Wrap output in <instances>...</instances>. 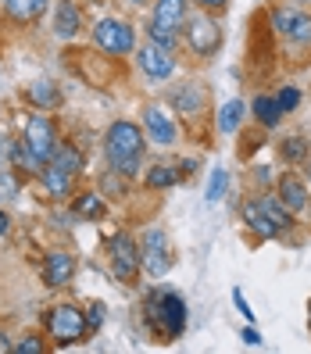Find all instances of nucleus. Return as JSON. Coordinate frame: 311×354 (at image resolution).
<instances>
[{
    "label": "nucleus",
    "instance_id": "f257e3e1",
    "mask_svg": "<svg viewBox=\"0 0 311 354\" xmlns=\"http://www.w3.org/2000/svg\"><path fill=\"white\" fill-rule=\"evenodd\" d=\"M104 154L122 176H136L140 172V154H143V133L133 122H115L104 133Z\"/></svg>",
    "mask_w": 311,
    "mask_h": 354
},
{
    "label": "nucleus",
    "instance_id": "f03ea898",
    "mask_svg": "<svg viewBox=\"0 0 311 354\" xmlns=\"http://www.w3.org/2000/svg\"><path fill=\"white\" fill-rule=\"evenodd\" d=\"M143 311H147V326L158 333L161 340L179 337L182 326H186V304H182L179 294H169V290H154Z\"/></svg>",
    "mask_w": 311,
    "mask_h": 354
},
{
    "label": "nucleus",
    "instance_id": "7ed1b4c3",
    "mask_svg": "<svg viewBox=\"0 0 311 354\" xmlns=\"http://www.w3.org/2000/svg\"><path fill=\"white\" fill-rule=\"evenodd\" d=\"M44 326L47 333L57 340V344H79L82 337H86V315H82L79 308L72 304H57V308H47V315H44Z\"/></svg>",
    "mask_w": 311,
    "mask_h": 354
},
{
    "label": "nucleus",
    "instance_id": "20e7f679",
    "mask_svg": "<svg viewBox=\"0 0 311 354\" xmlns=\"http://www.w3.org/2000/svg\"><path fill=\"white\" fill-rule=\"evenodd\" d=\"M93 44L111 54V57H122V54H133L136 47V32L129 22H122V18H100L93 26Z\"/></svg>",
    "mask_w": 311,
    "mask_h": 354
},
{
    "label": "nucleus",
    "instance_id": "39448f33",
    "mask_svg": "<svg viewBox=\"0 0 311 354\" xmlns=\"http://www.w3.org/2000/svg\"><path fill=\"white\" fill-rule=\"evenodd\" d=\"M22 143H26V151H29L39 165H47V161L54 158V147H57L54 122L44 118V115H32V118L26 122V136H22Z\"/></svg>",
    "mask_w": 311,
    "mask_h": 354
},
{
    "label": "nucleus",
    "instance_id": "423d86ee",
    "mask_svg": "<svg viewBox=\"0 0 311 354\" xmlns=\"http://www.w3.org/2000/svg\"><path fill=\"white\" fill-rule=\"evenodd\" d=\"M182 29H186V44L194 47V54H200V57L218 54V47H222V29H218L215 18L197 15V18H190Z\"/></svg>",
    "mask_w": 311,
    "mask_h": 354
},
{
    "label": "nucleus",
    "instance_id": "0eeeda50",
    "mask_svg": "<svg viewBox=\"0 0 311 354\" xmlns=\"http://www.w3.org/2000/svg\"><path fill=\"white\" fill-rule=\"evenodd\" d=\"M108 251H111L115 276H118L122 283H133L136 272H140V247H136V240H133L129 233H118V236H111Z\"/></svg>",
    "mask_w": 311,
    "mask_h": 354
},
{
    "label": "nucleus",
    "instance_id": "6e6552de",
    "mask_svg": "<svg viewBox=\"0 0 311 354\" xmlns=\"http://www.w3.org/2000/svg\"><path fill=\"white\" fill-rule=\"evenodd\" d=\"M136 61H140V72L147 75L151 82H164V79H172V72H176L172 50H164L158 44H143L140 54H136Z\"/></svg>",
    "mask_w": 311,
    "mask_h": 354
},
{
    "label": "nucleus",
    "instance_id": "1a4fd4ad",
    "mask_svg": "<svg viewBox=\"0 0 311 354\" xmlns=\"http://www.w3.org/2000/svg\"><path fill=\"white\" fill-rule=\"evenodd\" d=\"M140 265L147 268L151 276H164L172 268V254H169V243H164L161 229H151L143 236V251H140Z\"/></svg>",
    "mask_w": 311,
    "mask_h": 354
},
{
    "label": "nucleus",
    "instance_id": "9d476101",
    "mask_svg": "<svg viewBox=\"0 0 311 354\" xmlns=\"http://www.w3.org/2000/svg\"><path fill=\"white\" fill-rule=\"evenodd\" d=\"M272 26L276 32H283L286 39L308 47L311 44V15H301V11H290V8H276L272 11Z\"/></svg>",
    "mask_w": 311,
    "mask_h": 354
},
{
    "label": "nucleus",
    "instance_id": "9b49d317",
    "mask_svg": "<svg viewBox=\"0 0 311 354\" xmlns=\"http://www.w3.org/2000/svg\"><path fill=\"white\" fill-rule=\"evenodd\" d=\"M143 126H147V136H151L154 143H161V147H172L176 136H179L172 115H169V111H161L158 104H151V108L143 111Z\"/></svg>",
    "mask_w": 311,
    "mask_h": 354
},
{
    "label": "nucleus",
    "instance_id": "f8f14e48",
    "mask_svg": "<svg viewBox=\"0 0 311 354\" xmlns=\"http://www.w3.org/2000/svg\"><path fill=\"white\" fill-rule=\"evenodd\" d=\"M72 276H75L72 254L50 251V254L44 258V283H47V286H65V283H72Z\"/></svg>",
    "mask_w": 311,
    "mask_h": 354
},
{
    "label": "nucleus",
    "instance_id": "ddd939ff",
    "mask_svg": "<svg viewBox=\"0 0 311 354\" xmlns=\"http://www.w3.org/2000/svg\"><path fill=\"white\" fill-rule=\"evenodd\" d=\"M79 32V8L72 0H57V11H54V36L57 39H72Z\"/></svg>",
    "mask_w": 311,
    "mask_h": 354
},
{
    "label": "nucleus",
    "instance_id": "4468645a",
    "mask_svg": "<svg viewBox=\"0 0 311 354\" xmlns=\"http://www.w3.org/2000/svg\"><path fill=\"white\" fill-rule=\"evenodd\" d=\"M279 201L290 207V212H301V207H308V186L297 179V176H283L279 179Z\"/></svg>",
    "mask_w": 311,
    "mask_h": 354
},
{
    "label": "nucleus",
    "instance_id": "2eb2a0df",
    "mask_svg": "<svg viewBox=\"0 0 311 354\" xmlns=\"http://www.w3.org/2000/svg\"><path fill=\"white\" fill-rule=\"evenodd\" d=\"M47 4L50 0H4V11L11 22H36L47 11Z\"/></svg>",
    "mask_w": 311,
    "mask_h": 354
},
{
    "label": "nucleus",
    "instance_id": "dca6fc26",
    "mask_svg": "<svg viewBox=\"0 0 311 354\" xmlns=\"http://www.w3.org/2000/svg\"><path fill=\"white\" fill-rule=\"evenodd\" d=\"M39 179H44V186H47L54 197H68V194H72V172L57 169L54 161H47L44 169H39Z\"/></svg>",
    "mask_w": 311,
    "mask_h": 354
},
{
    "label": "nucleus",
    "instance_id": "f3484780",
    "mask_svg": "<svg viewBox=\"0 0 311 354\" xmlns=\"http://www.w3.org/2000/svg\"><path fill=\"white\" fill-rule=\"evenodd\" d=\"M172 104H176L182 115H190V118H194V115L204 108V90L197 86V82H182V86L172 93Z\"/></svg>",
    "mask_w": 311,
    "mask_h": 354
},
{
    "label": "nucleus",
    "instance_id": "a211bd4d",
    "mask_svg": "<svg viewBox=\"0 0 311 354\" xmlns=\"http://www.w3.org/2000/svg\"><path fill=\"white\" fill-rule=\"evenodd\" d=\"M243 222L251 225V229H254L258 236H265V240L279 236V229H276L272 222H268V215L261 212V204H258V201H247V204H243Z\"/></svg>",
    "mask_w": 311,
    "mask_h": 354
},
{
    "label": "nucleus",
    "instance_id": "6ab92c4d",
    "mask_svg": "<svg viewBox=\"0 0 311 354\" xmlns=\"http://www.w3.org/2000/svg\"><path fill=\"white\" fill-rule=\"evenodd\" d=\"M29 100L36 104V108H57V100H61V93H57V82H50V79H36L32 86H29Z\"/></svg>",
    "mask_w": 311,
    "mask_h": 354
},
{
    "label": "nucleus",
    "instance_id": "aec40b11",
    "mask_svg": "<svg viewBox=\"0 0 311 354\" xmlns=\"http://www.w3.org/2000/svg\"><path fill=\"white\" fill-rule=\"evenodd\" d=\"M154 18L164 26H182L186 22V0H158L154 4Z\"/></svg>",
    "mask_w": 311,
    "mask_h": 354
},
{
    "label": "nucleus",
    "instance_id": "412c9836",
    "mask_svg": "<svg viewBox=\"0 0 311 354\" xmlns=\"http://www.w3.org/2000/svg\"><path fill=\"white\" fill-rule=\"evenodd\" d=\"M147 36H151V44H158V47H164V50H172V54H176V47H179V29L158 22V18H151V22H147Z\"/></svg>",
    "mask_w": 311,
    "mask_h": 354
},
{
    "label": "nucleus",
    "instance_id": "4be33fe9",
    "mask_svg": "<svg viewBox=\"0 0 311 354\" xmlns=\"http://www.w3.org/2000/svg\"><path fill=\"white\" fill-rule=\"evenodd\" d=\"M57 169H65V172H82L86 169V158H82V151H75V147H68V143H57L54 147V158H50Z\"/></svg>",
    "mask_w": 311,
    "mask_h": 354
},
{
    "label": "nucleus",
    "instance_id": "5701e85b",
    "mask_svg": "<svg viewBox=\"0 0 311 354\" xmlns=\"http://www.w3.org/2000/svg\"><path fill=\"white\" fill-rule=\"evenodd\" d=\"M258 204H261V212L268 215V222H272V225L279 229V233H283V229H290V225H294V218H290V207H286L279 197H261Z\"/></svg>",
    "mask_w": 311,
    "mask_h": 354
},
{
    "label": "nucleus",
    "instance_id": "b1692460",
    "mask_svg": "<svg viewBox=\"0 0 311 354\" xmlns=\"http://www.w3.org/2000/svg\"><path fill=\"white\" fill-rule=\"evenodd\" d=\"M251 108H254V118L261 122V126H268V129H272V126H279L283 108L276 104V97H254V104H251Z\"/></svg>",
    "mask_w": 311,
    "mask_h": 354
},
{
    "label": "nucleus",
    "instance_id": "393cba45",
    "mask_svg": "<svg viewBox=\"0 0 311 354\" xmlns=\"http://www.w3.org/2000/svg\"><path fill=\"white\" fill-rule=\"evenodd\" d=\"M240 118H243V104H240V100L222 104V111H218V129H222V133H236V129H240Z\"/></svg>",
    "mask_w": 311,
    "mask_h": 354
},
{
    "label": "nucleus",
    "instance_id": "a878e982",
    "mask_svg": "<svg viewBox=\"0 0 311 354\" xmlns=\"http://www.w3.org/2000/svg\"><path fill=\"white\" fill-rule=\"evenodd\" d=\"M283 158L290 161V165H297V161H304L308 158V140L304 136H290V140H283Z\"/></svg>",
    "mask_w": 311,
    "mask_h": 354
},
{
    "label": "nucleus",
    "instance_id": "bb28decb",
    "mask_svg": "<svg viewBox=\"0 0 311 354\" xmlns=\"http://www.w3.org/2000/svg\"><path fill=\"white\" fill-rule=\"evenodd\" d=\"M75 212H79L82 218H104V201H100L97 194H82V197L75 201Z\"/></svg>",
    "mask_w": 311,
    "mask_h": 354
},
{
    "label": "nucleus",
    "instance_id": "cd10ccee",
    "mask_svg": "<svg viewBox=\"0 0 311 354\" xmlns=\"http://www.w3.org/2000/svg\"><path fill=\"white\" fill-rule=\"evenodd\" d=\"M179 176H176V169H169V165H158V169H151L147 172V186L151 190H164V186H172Z\"/></svg>",
    "mask_w": 311,
    "mask_h": 354
},
{
    "label": "nucleus",
    "instance_id": "c85d7f7f",
    "mask_svg": "<svg viewBox=\"0 0 311 354\" xmlns=\"http://www.w3.org/2000/svg\"><path fill=\"white\" fill-rule=\"evenodd\" d=\"M225 186H229V172L215 169V172H211V186H207V201H218V197L225 194Z\"/></svg>",
    "mask_w": 311,
    "mask_h": 354
},
{
    "label": "nucleus",
    "instance_id": "c756f323",
    "mask_svg": "<svg viewBox=\"0 0 311 354\" xmlns=\"http://www.w3.org/2000/svg\"><path fill=\"white\" fill-rule=\"evenodd\" d=\"M276 104H279V108H283V111H294V108H297V104H301V93H297L294 86H286V90H279V97H276Z\"/></svg>",
    "mask_w": 311,
    "mask_h": 354
},
{
    "label": "nucleus",
    "instance_id": "7c9ffc66",
    "mask_svg": "<svg viewBox=\"0 0 311 354\" xmlns=\"http://www.w3.org/2000/svg\"><path fill=\"white\" fill-rule=\"evenodd\" d=\"M15 354H44V344H39V337H26V340H18L11 344Z\"/></svg>",
    "mask_w": 311,
    "mask_h": 354
},
{
    "label": "nucleus",
    "instance_id": "2f4dec72",
    "mask_svg": "<svg viewBox=\"0 0 311 354\" xmlns=\"http://www.w3.org/2000/svg\"><path fill=\"white\" fill-rule=\"evenodd\" d=\"M15 194H18V183L8 172H0V197H15Z\"/></svg>",
    "mask_w": 311,
    "mask_h": 354
},
{
    "label": "nucleus",
    "instance_id": "473e14b6",
    "mask_svg": "<svg viewBox=\"0 0 311 354\" xmlns=\"http://www.w3.org/2000/svg\"><path fill=\"white\" fill-rule=\"evenodd\" d=\"M233 301H236V308H240V315L254 322V311H251V304H247V301H243V290H233Z\"/></svg>",
    "mask_w": 311,
    "mask_h": 354
},
{
    "label": "nucleus",
    "instance_id": "72a5a7b5",
    "mask_svg": "<svg viewBox=\"0 0 311 354\" xmlns=\"http://www.w3.org/2000/svg\"><path fill=\"white\" fill-rule=\"evenodd\" d=\"M197 4L207 11H222V8H229V0H197Z\"/></svg>",
    "mask_w": 311,
    "mask_h": 354
},
{
    "label": "nucleus",
    "instance_id": "f704fd0d",
    "mask_svg": "<svg viewBox=\"0 0 311 354\" xmlns=\"http://www.w3.org/2000/svg\"><path fill=\"white\" fill-rule=\"evenodd\" d=\"M243 344L258 347V344H261V333H258V329H243Z\"/></svg>",
    "mask_w": 311,
    "mask_h": 354
},
{
    "label": "nucleus",
    "instance_id": "c9c22d12",
    "mask_svg": "<svg viewBox=\"0 0 311 354\" xmlns=\"http://www.w3.org/2000/svg\"><path fill=\"white\" fill-rule=\"evenodd\" d=\"M100 311H104L100 304H93V308H90V322H86L90 329H97V326H100Z\"/></svg>",
    "mask_w": 311,
    "mask_h": 354
},
{
    "label": "nucleus",
    "instance_id": "e433bc0d",
    "mask_svg": "<svg viewBox=\"0 0 311 354\" xmlns=\"http://www.w3.org/2000/svg\"><path fill=\"white\" fill-rule=\"evenodd\" d=\"M8 351H11V340L4 337V333H0V354H8Z\"/></svg>",
    "mask_w": 311,
    "mask_h": 354
},
{
    "label": "nucleus",
    "instance_id": "4c0bfd02",
    "mask_svg": "<svg viewBox=\"0 0 311 354\" xmlns=\"http://www.w3.org/2000/svg\"><path fill=\"white\" fill-rule=\"evenodd\" d=\"M8 225H11V222H8V215H4V212H0V236H4V233H8Z\"/></svg>",
    "mask_w": 311,
    "mask_h": 354
},
{
    "label": "nucleus",
    "instance_id": "58836bf2",
    "mask_svg": "<svg viewBox=\"0 0 311 354\" xmlns=\"http://www.w3.org/2000/svg\"><path fill=\"white\" fill-rule=\"evenodd\" d=\"M133 4H147V0H133Z\"/></svg>",
    "mask_w": 311,
    "mask_h": 354
},
{
    "label": "nucleus",
    "instance_id": "ea45409f",
    "mask_svg": "<svg viewBox=\"0 0 311 354\" xmlns=\"http://www.w3.org/2000/svg\"><path fill=\"white\" fill-rule=\"evenodd\" d=\"M308 183H311V169H308Z\"/></svg>",
    "mask_w": 311,
    "mask_h": 354
},
{
    "label": "nucleus",
    "instance_id": "a19ab883",
    "mask_svg": "<svg viewBox=\"0 0 311 354\" xmlns=\"http://www.w3.org/2000/svg\"><path fill=\"white\" fill-rule=\"evenodd\" d=\"M0 172H4V165H0Z\"/></svg>",
    "mask_w": 311,
    "mask_h": 354
},
{
    "label": "nucleus",
    "instance_id": "79ce46f5",
    "mask_svg": "<svg viewBox=\"0 0 311 354\" xmlns=\"http://www.w3.org/2000/svg\"><path fill=\"white\" fill-rule=\"evenodd\" d=\"M304 4H308V0H304Z\"/></svg>",
    "mask_w": 311,
    "mask_h": 354
}]
</instances>
